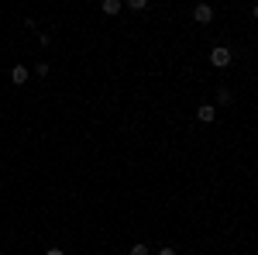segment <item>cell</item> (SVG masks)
<instances>
[{"label": "cell", "mask_w": 258, "mask_h": 255, "mask_svg": "<svg viewBox=\"0 0 258 255\" xmlns=\"http://www.w3.org/2000/svg\"><path fill=\"white\" fill-rule=\"evenodd\" d=\"M231 59H234V56H231V48H227V45H217V48L210 52V66H217V69H227Z\"/></svg>", "instance_id": "6da1fadb"}, {"label": "cell", "mask_w": 258, "mask_h": 255, "mask_svg": "<svg viewBox=\"0 0 258 255\" xmlns=\"http://www.w3.org/2000/svg\"><path fill=\"white\" fill-rule=\"evenodd\" d=\"M193 21H197V24H210V21H214V7H210V4H197V7H193Z\"/></svg>", "instance_id": "7a4b0ae2"}, {"label": "cell", "mask_w": 258, "mask_h": 255, "mask_svg": "<svg viewBox=\"0 0 258 255\" xmlns=\"http://www.w3.org/2000/svg\"><path fill=\"white\" fill-rule=\"evenodd\" d=\"M197 118L203 121V124L217 121V107H214V104H200V107H197Z\"/></svg>", "instance_id": "3957f363"}, {"label": "cell", "mask_w": 258, "mask_h": 255, "mask_svg": "<svg viewBox=\"0 0 258 255\" xmlns=\"http://www.w3.org/2000/svg\"><path fill=\"white\" fill-rule=\"evenodd\" d=\"M11 83L24 86V83H28V69H24V66H14V69H11Z\"/></svg>", "instance_id": "277c9868"}, {"label": "cell", "mask_w": 258, "mask_h": 255, "mask_svg": "<svg viewBox=\"0 0 258 255\" xmlns=\"http://www.w3.org/2000/svg\"><path fill=\"white\" fill-rule=\"evenodd\" d=\"M120 7H124V4H120V0H103V4H100V11H103V14H110V18H114V14H117Z\"/></svg>", "instance_id": "5b68a950"}, {"label": "cell", "mask_w": 258, "mask_h": 255, "mask_svg": "<svg viewBox=\"0 0 258 255\" xmlns=\"http://www.w3.org/2000/svg\"><path fill=\"white\" fill-rule=\"evenodd\" d=\"M127 255H148V245H145V241H135V245L127 248Z\"/></svg>", "instance_id": "8992f818"}, {"label": "cell", "mask_w": 258, "mask_h": 255, "mask_svg": "<svg viewBox=\"0 0 258 255\" xmlns=\"http://www.w3.org/2000/svg\"><path fill=\"white\" fill-rule=\"evenodd\" d=\"M217 104H220V107H227V104H231V90L220 86V90H217Z\"/></svg>", "instance_id": "52a82bcc"}, {"label": "cell", "mask_w": 258, "mask_h": 255, "mask_svg": "<svg viewBox=\"0 0 258 255\" xmlns=\"http://www.w3.org/2000/svg\"><path fill=\"white\" fill-rule=\"evenodd\" d=\"M127 7H131V11H145V7H148V0H127Z\"/></svg>", "instance_id": "ba28073f"}, {"label": "cell", "mask_w": 258, "mask_h": 255, "mask_svg": "<svg viewBox=\"0 0 258 255\" xmlns=\"http://www.w3.org/2000/svg\"><path fill=\"white\" fill-rule=\"evenodd\" d=\"M35 76H48V62H38L35 66Z\"/></svg>", "instance_id": "9c48e42d"}, {"label": "cell", "mask_w": 258, "mask_h": 255, "mask_svg": "<svg viewBox=\"0 0 258 255\" xmlns=\"http://www.w3.org/2000/svg\"><path fill=\"white\" fill-rule=\"evenodd\" d=\"M159 255H179L176 248H159Z\"/></svg>", "instance_id": "30bf717a"}, {"label": "cell", "mask_w": 258, "mask_h": 255, "mask_svg": "<svg viewBox=\"0 0 258 255\" xmlns=\"http://www.w3.org/2000/svg\"><path fill=\"white\" fill-rule=\"evenodd\" d=\"M45 255H66V252H62V248H48Z\"/></svg>", "instance_id": "8fae6325"}, {"label": "cell", "mask_w": 258, "mask_h": 255, "mask_svg": "<svg viewBox=\"0 0 258 255\" xmlns=\"http://www.w3.org/2000/svg\"><path fill=\"white\" fill-rule=\"evenodd\" d=\"M251 14H255V18H258V4H255V7H251Z\"/></svg>", "instance_id": "7c38bea8"}, {"label": "cell", "mask_w": 258, "mask_h": 255, "mask_svg": "<svg viewBox=\"0 0 258 255\" xmlns=\"http://www.w3.org/2000/svg\"><path fill=\"white\" fill-rule=\"evenodd\" d=\"M255 193H258V190H255Z\"/></svg>", "instance_id": "4fadbf2b"}]
</instances>
